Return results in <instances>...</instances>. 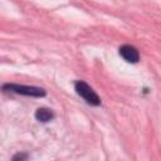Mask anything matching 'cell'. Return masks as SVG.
I'll return each instance as SVG.
<instances>
[{
	"mask_svg": "<svg viewBox=\"0 0 161 161\" xmlns=\"http://www.w3.org/2000/svg\"><path fill=\"white\" fill-rule=\"evenodd\" d=\"M119 55L128 63H137L140 60V54L138 50L128 44H125L119 48Z\"/></svg>",
	"mask_w": 161,
	"mask_h": 161,
	"instance_id": "3957f363",
	"label": "cell"
},
{
	"mask_svg": "<svg viewBox=\"0 0 161 161\" xmlns=\"http://www.w3.org/2000/svg\"><path fill=\"white\" fill-rule=\"evenodd\" d=\"M28 153L26 152H18L11 157V161H26Z\"/></svg>",
	"mask_w": 161,
	"mask_h": 161,
	"instance_id": "5b68a950",
	"label": "cell"
},
{
	"mask_svg": "<svg viewBox=\"0 0 161 161\" xmlns=\"http://www.w3.org/2000/svg\"><path fill=\"white\" fill-rule=\"evenodd\" d=\"M35 118L39 122L45 123V122H49V121H52L54 118V113H53L52 109L45 108V107H42V108H38L35 111Z\"/></svg>",
	"mask_w": 161,
	"mask_h": 161,
	"instance_id": "277c9868",
	"label": "cell"
},
{
	"mask_svg": "<svg viewBox=\"0 0 161 161\" xmlns=\"http://www.w3.org/2000/svg\"><path fill=\"white\" fill-rule=\"evenodd\" d=\"M74 88H75V92L78 93V96H80L88 104H91V106H99L101 104V99H99L98 94L86 82H83V80L75 82Z\"/></svg>",
	"mask_w": 161,
	"mask_h": 161,
	"instance_id": "7a4b0ae2",
	"label": "cell"
},
{
	"mask_svg": "<svg viewBox=\"0 0 161 161\" xmlns=\"http://www.w3.org/2000/svg\"><path fill=\"white\" fill-rule=\"evenodd\" d=\"M3 89L6 92H13L16 94L29 96V97H44L47 94L44 88L34 87V86H23V84H14V83H6L3 86Z\"/></svg>",
	"mask_w": 161,
	"mask_h": 161,
	"instance_id": "6da1fadb",
	"label": "cell"
}]
</instances>
